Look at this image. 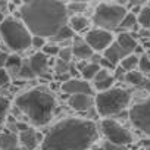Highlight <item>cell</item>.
I'll return each instance as SVG.
<instances>
[{
  "label": "cell",
  "mask_w": 150,
  "mask_h": 150,
  "mask_svg": "<svg viewBox=\"0 0 150 150\" xmlns=\"http://www.w3.org/2000/svg\"><path fill=\"white\" fill-rule=\"evenodd\" d=\"M99 65H100V68H105V69H108V71H110V69H113V68H115V65H113L110 60H108L105 56H103V57H100Z\"/></svg>",
  "instance_id": "cell-36"
},
{
  "label": "cell",
  "mask_w": 150,
  "mask_h": 150,
  "mask_svg": "<svg viewBox=\"0 0 150 150\" xmlns=\"http://www.w3.org/2000/svg\"><path fill=\"white\" fill-rule=\"evenodd\" d=\"M84 9H86V3L84 2H71V5L68 6V11H71L74 13L83 12Z\"/></svg>",
  "instance_id": "cell-32"
},
{
  "label": "cell",
  "mask_w": 150,
  "mask_h": 150,
  "mask_svg": "<svg viewBox=\"0 0 150 150\" xmlns=\"http://www.w3.org/2000/svg\"><path fill=\"white\" fill-rule=\"evenodd\" d=\"M131 100V93L125 88H109L106 91H100L96 99L94 105L97 113L100 116H112L122 112Z\"/></svg>",
  "instance_id": "cell-5"
},
{
  "label": "cell",
  "mask_w": 150,
  "mask_h": 150,
  "mask_svg": "<svg viewBox=\"0 0 150 150\" xmlns=\"http://www.w3.org/2000/svg\"><path fill=\"white\" fill-rule=\"evenodd\" d=\"M30 66L34 71L35 77H46L49 72V57L44 52H37L30 57Z\"/></svg>",
  "instance_id": "cell-11"
},
{
  "label": "cell",
  "mask_w": 150,
  "mask_h": 150,
  "mask_svg": "<svg viewBox=\"0 0 150 150\" xmlns=\"http://www.w3.org/2000/svg\"><path fill=\"white\" fill-rule=\"evenodd\" d=\"M113 83H115V78L112 75H108V77H105L102 80H94V88L99 91H106V90L112 88Z\"/></svg>",
  "instance_id": "cell-23"
},
{
  "label": "cell",
  "mask_w": 150,
  "mask_h": 150,
  "mask_svg": "<svg viewBox=\"0 0 150 150\" xmlns=\"http://www.w3.org/2000/svg\"><path fill=\"white\" fill-rule=\"evenodd\" d=\"M9 106H11L9 100H8L6 97L0 96V125H2L3 121L6 119V115H8V112H9Z\"/></svg>",
  "instance_id": "cell-27"
},
{
  "label": "cell",
  "mask_w": 150,
  "mask_h": 150,
  "mask_svg": "<svg viewBox=\"0 0 150 150\" xmlns=\"http://www.w3.org/2000/svg\"><path fill=\"white\" fill-rule=\"evenodd\" d=\"M21 18L33 35L53 38L68 24V6L60 0H24Z\"/></svg>",
  "instance_id": "cell-1"
},
{
  "label": "cell",
  "mask_w": 150,
  "mask_h": 150,
  "mask_svg": "<svg viewBox=\"0 0 150 150\" xmlns=\"http://www.w3.org/2000/svg\"><path fill=\"white\" fill-rule=\"evenodd\" d=\"M140 11H141V6H134V8H132V13H134V15H138Z\"/></svg>",
  "instance_id": "cell-40"
},
{
  "label": "cell",
  "mask_w": 150,
  "mask_h": 150,
  "mask_svg": "<svg viewBox=\"0 0 150 150\" xmlns=\"http://www.w3.org/2000/svg\"><path fill=\"white\" fill-rule=\"evenodd\" d=\"M69 27L75 31V33H81L88 27V19L83 15H74L69 19Z\"/></svg>",
  "instance_id": "cell-18"
},
{
  "label": "cell",
  "mask_w": 150,
  "mask_h": 150,
  "mask_svg": "<svg viewBox=\"0 0 150 150\" xmlns=\"http://www.w3.org/2000/svg\"><path fill=\"white\" fill-rule=\"evenodd\" d=\"M138 35L143 37V38H147V37H150V30H147V28H140Z\"/></svg>",
  "instance_id": "cell-38"
},
{
  "label": "cell",
  "mask_w": 150,
  "mask_h": 150,
  "mask_svg": "<svg viewBox=\"0 0 150 150\" xmlns=\"http://www.w3.org/2000/svg\"><path fill=\"white\" fill-rule=\"evenodd\" d=\"M127 9L121 5H109V3H100L96 8L93 21L99 28L112 31L121 27L122 19L127 15Z\"/></svg>",
  "instance_id": "cell-6"
},
{
  "label": "cell",
  "mask_w": 150,
  "mask_h": 150,
  "mask_svg": "<svg viewBox=\"0 0 150 150\" xmlns=\"http://www.w3.org/2000/svg\"><path fill=\"white\" fill-rule=\"evenodd\" d=\"M18 74H19V77H22V78H34V77H35V74H34V71L31 69L30 63L22 65V68L19 69Z\"/></svg>",
  "instance_id": "cell-29"
},
{
  "label": "cell",
  "mask_w": 150,
  "mask_h": 150,
  "mask_svg": "<svg viewBox=\"0 0 150 150\" xmlns=\"http://www.w3.org/2000/svg\"><path fill=\"white\" fill-rule=\"evenodd\" d=\"M19 141L27 150H34L38 146V143L41 141V135L38 132H35L33 128H28V129L19 132Z\"/></svg>",
  "instance_id": "cell-13"
},
{
  "label": "cell",
  "mask_w": 150,
  "mask_h": 150,
  "mask_svg": "<svg viewBox=\"0 0 150 150\" xmlns=\"http://www.w3.org/2000/svg\"><path fill=\"white\" fill-rule=\"evenodd\" d=\"M138 62H140V57L135 54V53H129L128 56H125L122 60H121V63H119V68H122L124 71H132L134 68H137L138 66Z\"/></svg>",
  "instance_id": "cell-20"
},
{
  "label": "cell",
  "mask_w": 150,
  "mask_h": 150,
  "mask_svg": "<svg viewBox=\"0 0 150 150\" xmlns=\"http://www.w3.org/2000/svg\"><path fill=\"white\" fill-rule=\"evenodd\" d=\"M93 52L94 50L90 47V44L86 40H78L77 38L74 41V44H72V53H74V56L77 59H81V60L88 59V57L93 56Z\"/></svg>",
  "instance_id": "cell-15"
},
{
  "label": "cell",
  "mask_w": 150,
  "mask_h": 150,
  "mask_svg": "<svg viewBox=\"0 0 150 150\" xmlns=\"http://www.w3.org/2000/svg\"><path fill=\"white\" fill-rule=\"evenodd\" d=\"M41 52H44L47 56H54V54H59L60 49L57 47V44H54V43H50V44H46V46L41 49Z\"/></svg>",
  "instance_id": "cell-30"
},
{
  "label": "cell",
  "mask_w": 150,
  "mask_h": 150,
  "mask_svg": "<svg viewBox=\"0 0 150 150\" xmlns=\"http://www.w3.org/2000/svg\"><path fill=\"white\" fill-rule=\"evenodd\" d=\"M11 81V77H9V72L5 69V68H0V87H5L8 86Z\"/></svg>",
  "instance_id": "cell-33"
},
{
  "label": "cell",
  "mask_w": 150,
  "mask_h": 150,
  "mask_svg": "<svg viewBox=\"0 0 150 150\" xmlns=\"http://www.w3.org/2000/svg\"><path fill=\"white\" fill-rule=\"evenodd\" d=\"M137 18H138V24H140L141 28L150 30V6L141 8V11H140Z\"/></svg>",
  "instance_id": "cell-24"
},
{
  "label": "cell",
  "mask_w": 150,
  "mask_h": 150,
  "mask_svg": "<svg viewBox=\"0 0 150 150\" xmlns=\"http://www.w3.org/2000/svg\"><path fill=\"white\" fill-rule=\"evenodd\" d=\"M147 56H149V57H150V49H149V52H147Z\"/></svg>",
  "instance_id": "cell-44"
},
{
  "label": "cell",
  "mask_w": 150,
  "mask_h": 150,
  "mask_svg": "<svg viewBox=\"0 0 150 150\" xmlns=\"http://www.w3.org/2000/svg\"><path fill=\"white\" fill-rule=\"evenodd\" d=\"M72 56H74L72 47H63V49H60V52H59V59L63 60V62H66V63H69V59H71Z\"/></svg>",
  "instance_id": "cell-31"
},
{
  "label": "cell",
  "mask_w": 150,
  "mask_h": 150,
  "mask_svg": "<svg viewBox=\"0 0 150 150\" xmlns=\"http://www.w3.org/2000/svg\"><path fill=\"white\" fill-rule=\"evenodd\" d=\"M137 25H140L138 24V18L132 13V12H129V13H127L125 15V18L122 19V22H121V28H124V30H137Z\"/></svg>",
  "instance_id": "cell-22"
},
{
  "label": "cell",
  "mask_w": 150,
  "mask_h": 150,
  "mask_svg": "<svg viewBox=\"0 0 150 150\" xmlns=\"http://www.w3.org/2000/svg\"><path fill=\"white\" fill-rule=\"evenodd\" d=\"M22 65H24V63H22V59H21L18 54H9L8 62H6V69L19 72V69L22 68Z\"/></svg>",
  "instance_id": "cell-26"
},
{
  "label": "cell",
  "mask_w": 150,
  "mask_h": 150,
  "mask_svg": "<svg viewBox=\"0 0 150 150\" xmlns=\"http://www.w3.org/2000/svg\"><path fill=\"white\" fill-rule=\"evenodd\" d=\"M125 81L129 83L131 86H135V87H143L144 86V81L146 78L143 77V72H138V71H128L127 75H125Z\"/></svg>",
  "instance_id": "cell-19"
},
{
  "label": "cell",
  "mask_w": 150,
  "mask_h": 150,
  "mask_svg": "<svg viewBox=\"0 0 150 150\" xmlns=\"http://www.w3.org/2000/svg\"><path fill=\"white\" fill-rule=\"evenodd\" d=\"M68 105L77 112H86L93 106V97L90 94H72L68 99Z\"/></svg>",
  "instance_id": "cell-12"
},
{
  "label": "cell",
  "mask_w": 150,
  "mask_h": 150,
  "mask_svg": "<svg viewBox=\"0 0 150 150\" xmlns=\"http://www.w3.org/2000/svg\"><path fill=\"white\" fill-rule=\"evenodd\" d=\"M8 57H9V54H8V53H5V52H0V68H5V66H6Z\"/></svg>",
  "instance_id": "cell-37"
},
{
  "label": "cell",
  "mask_w": 150,
  "mask_h": 150,
  "mask_svg": "<svg viewBox=\"0 0 150 150\" xmlns=\"http://www.w3.org/2000/svg\"><path fill=\"white\" fill-rule=\"evenodd\" d=\"M103 53H105V57H106L108 60H110L115 66H119L121 60H122L125 56L129 54V53L125 52V50H124L116 41H113V43H112V44H110Z\"/></svg>",
  "instance_id": "cell-14"
},
{
  "label": "cell",
  "mask_w": 150,
  "mask_h": 150,
  "mask_svg": "<svg viewBox=\"0 0 150 150\" xmlns=\"http://www.w3.org/2000/svg\"><path fill=\"white\" fill-rule=\"evenodd\" d=\"M72 2H84L86 3V2H90V0H72Z\"/></svg>",
  "instance_id": "cell-43"
},
{
  "label": "cell",
  "mask_w": 150,
  "mask_h": 150,
  "mask_svg": "<svg viewBox=\"0 0 150 150\" xmlns=\"http://www.w3.org/2000/svg\"><path fill=\"white\" fill-rule=\"evenodd\" d=\"M31 46H34L35 49H43L46 46V38L44 37H38V35H33V43Z\"/></svg>",
  "instance_id": "cell-34"
},
{
  "label": "cell",
  "mask_w": 150,
  "mask_h": 150,
  "mask_svg": "<svg viewBox=\"0 0 150 150\" xmlns=\"http://www.w3.org/2000/svg\"><path fill=\"white\" fill-rule=\"evenodd\" d=\"M99 138L93 121L68 118L53 125L41 141L43 150H88Z\"/></svg>",
  "instance_id": "cell-2"
},
{
  "label": "cell",
  "mask_w": 150,
  "mask_h": 150,
  "mask_svg": "<svg viewBox=\"0 0 150 150\" xmlns=\"http://www.w3.org/2000/svg\"><path fill=\"white\" fill-rule=\"evenodd\" d=\"M138 68L141 72L144 74H150V57L147 54H143L140 57V62H138Z\"/></svg>",
  "instance_id": "cell-28"
},
{
  "label": "cell",
  "mask_w": 150,
  "mask_h": 150,
  "mask_svg": "<svg viewBox=\"0 0 150 150\" xmlns=\"http://www.w3.org/2000/svg\"><path fill=\"white\" fill-rule=\"evenodd\" d=\"M143 146L146 147V150H150V140H144L143 141Z\"/></svg>",
  "instance_id": "cell-41"
},
{
  "label": "cell",
  "mask_w": 150,
  "mask_h": 150,
  "mask_svg": "<svg viewBox=\"0 0 150 150\" xmlns=\"http://www.w3.org/2000/svg\"><path fill=\"white\" fill-rule=\"evenodd\" d=\"M62 91L66 96L72 94H93V88L87 80H80V78H69L68 81L62 83Z\"/></svg>",
  "instance_id": "cell-10"
},
{
  "label": "cell",
  "mask_w": 150,
  "mask_h": 150,
  "mask_svg": "<svg viewBox=\"0 0 150 150\" xmlns=\"http://www.w3.org/2000/svg\"><path fill=\"white\" fill-rule=\"evenodd\" d=\"M84 40L90 44V47L94 52H105L113 43V35H112L110 31L97 27V28L88 31L86 34V38Z\"/></svg>",
  "instance_id": "cell-9"
},
{
  "label": "cell",
  "mask_w": 150,
  "mask_h": 150,
  "mask_svg": "<svg viewBox=\"0 0 150 150\" xmlns=\"http://www.w3.org/2000/svg\"><path fill=\"white\" fill-rule=\"evenodd\" d=\"M0 35L6 46L13 52H22L31 47L33 34L27 28V25L15 18H5L0 24Z\"/></svg>",
  "instance_id": "cell-4"
},
{
  "label": "cell",
  "mask_w": 150,
  "mask_h": 150,
  "mask_svg": "<svg viewBox=\"0 0 150 150\" xmlns=\"http://www.w3.org/2000/svg\"><path fill=\"white\" fill-rule=\"evenodd\" d=\"M102 131H103L105 137L108 138V141H110V143H115L119 146H128L132 143V134L113 119H103Z\"/></svg>",
  "instance_id": "cell-7"
},
{
  "label": "cell",
  "mask_w": 150,
  "mask_h": 150,
  "mask_svg": "<svg viewBox=\"0 0 150 150\" xmlns=\"http://www.w3.org/2000/svg\"><path fill=\"white\" fill-rule=\"evenodd\" d=\"M19 137L13 132H5L0 135V150H15L18 147Z\"/></svg>",
  "instance_id": "cell-17"
},
{
  "label": "cell",
  "mask_w": 150,
  "mask_h": 150,
  "mask_svg": "<svg viewBox=\"0 0 150 150\" xmlns=\"http://www.w3.org/2000/svg\"><path fill=\"white\" fill-rule=\"evenodd\" d=\"M129 119L135 128L150 135V97L131 108Z\"/></svg>",
  "instance_id": "cell-8"
},
{
  "label": "cell",
  "mask_w": 150,
  "mask_h": 150,
  "mask_svg": "<svg viewBox=\"0 0 150 150\" xmlns=\"http://www.w3.org/2000/svg\"><path fill=\"white\" fill-rule=\"evenodd\" d=\"M100 71V65L96 63V62H91V63H87L84 66V69L81 71V75H83V78L87 80V81H91L96 78V75L97 72Z\"/></svg>",
  "instance_id": "cell-21"
},
{
  "label": "cell",
  "mask_w": 150,
  "mask_h": 150,
  "mask_svg": "<svg viewBox=\"0 0 150 150\" xmlns=\"http://www.w3.org/2000/svg\"><path fill=\"white\" fill-rule=\"evenodd\" d=\"M147 91H150V77L149 78H146V81H144V86H143Z\"/></svg>",
  "instance_id": "cell-39"
},
{
  "label": "cell",
  "mask_w": 150,
  "mask_h": 150,
  "mask_svg": "<svg viewBox=\"0 0 150 150\" xmlns=\"http://www.w3.org/2000/svg\"><path fill=\"white\" fill-rule=\"evenodd\" d=\"M138 2H149V0H138Z\"/></svg>",
  "instance_id": "cell-45"
},
{
  "label": "cell",
  "mask_w": 150,
  "mask_h": 150,
  "mask_svg": "<svg viewBox=\"0 0 150 150\" xmlns=\"http://www.w3.org/2000/svg\"><path fill=\"white\" fill-rule=\"evenodd\" d=\"M5 21V15H3V11H0V24Z\"/></svg>",
  "instance_id": "cell-42"
},
{
  "label": "cell",
  "mask_w": 150,
  "mask_h": 150,
  "mask_svg": "<svg viewBox=\"0 0 150 150\" xmlns=\"http://www.w3.org/2000/svg\"><path fill=\"white\" fill-rule=\"evenodd\" d=\"M15 105L22 113L28 116L33 125L43 127L50 122L56 108V100L50 91L44 88H33L18 96Z\"/></svg>",
  "instance_id": "cell-3"
},
{
  "label": "cell",
  "mask_w": 150,
  "mask_h": 150,
  "mask_svg": "<svg viewBox=\"0 0 150 150\" xmlns=\"http://www.w3.org/2000/svg\"><path fill=\"white\" fill-rule=\"evenodd\" d=\"M116 43H118L125 52H128V53H134L135 47L138 46L137 40H135L129 33H121V34H118Z\"/></svg>",
  "instance_id": "cell-16"
},
{
  "label": "cell",
  "mask_w": 150,
  "mask_h": 150,
  "mask_svg": "<svg viewBox=\"0 0 150 150\" xmlns=\"http://www.w3.org/2000/svg\"><path fill=\"white\" fill-rule=\"evenodd\" d=\"M103 150H128V149H127V146H119V144L106 141V143L103 144Z\"/></svg>",
  "instance_id": "cell-35"
},
{
  "label": "cell",
  "mask_w": 150,
  "mask_h": 150,
  "mask_svg": "<svg viewBox=\"0 0 150 150\" xmlns=\"http://www.w3.org/2000/svg\"><path fill=\"white\" fill-rule=\"evenodd\" d=\"M74 34H75V31L71 28V27H68V25H65L52 40L53 41H56V43H60V41H66V40H69V38H72L74 37Z\"/></svg>",
  "instance_id": "cell-25"
}]
</instances>
